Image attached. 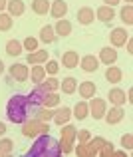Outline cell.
I'll return each instance as SVG.
<instances>
[{
	"label": "cell",
	"instance_id": "29",
	"mask_svg": "<svg viewBox=\"0 0 133 157\" xmlns=\"http://www.w3.org/2000/svg\"><path fill=\"white\" fill-rule=\"evenodd\" d=\"M14 149V141L12 139H0V157H6Z\"/></svg>",
	"mask_w": 133,
	"mask_h": 157
},
{
	"label": "cell",
	"instance_id": "44",
	"mask_svg": "<svg viewBox=\"0 0 133 157\" xmlns=\"http://www.w3.org/2000/svg\"><path fill=\"white\" fill-rule=\"evenodd\" d=\"M4 72V64H2V60H0V74Z\"/></svg>",
	"mask_w": 133,
	"mask_h": 157
},
{
	"label": "cell",
	"instance_id": "35",
	"mask_svg": "<svg viewBox=\"0 0 133 157\" xmlns=\"http://www.w3.org/2000/svg\"><path fill=\"white\" fill-rule=\"evenodd\" d=\"M97 155L99 157H111V155H113V145H111V141H105V143H103V147L99 149Z\"/></svg>",
	"mask_w": 133,
	"mask_h": 157
},
{
	"label": "cell",
	"instance_id": "20",
	"mask_svg": "<svg viewBox=\"0 0 133 157\" xmlns=\"http://www.w3.org/2000/svg\"><path fill=\"white\" fill-rule=\"evenodd\" d=\"M6 8H8V14L10 16H22L24 10H26V6H24L22 0H8Z\"/></svg>",
	"mask_w": 133,
	"mask_h": 157
},
{
	"label": "cell",
	"instance_id": "19",
	"mask_svg": "<svg viewBox=\"0 0 133 157\" xmlns=\"http://www.w3.org/2000/svg\"><path fill=\"white\" fill-rule=\"evenodd\" d=\"M72 117V109H70V107H60V109H56L54 111V121L58 123V125H64V123H68V119Z\"/></svg>",
	"mask_w": 133,
	"mask_h": 157
},
{
	"label": "cell",
	"instance_id": "21",
	"mask_svg": "<svg viewBox=\"0 0 133 157\" xmlns=\"http://www.w3.org/2000/svg\"><path fill=\"white\" fill-rule=\"evenodd\" d=\"M107 98H109V101L113 105H123L125 104V92H123L121 88H113V90H109V94H107Z\"/></svg>",
	"mask_w": 133,
	"mask_h": 157
},
{
	"label": "cell",
	"instance_id": "14",
	"mask_svg": "<svg viewBox=\"0 0 133 157\" xmlns=\"http://www.w3.org/2000/svg\"><path fill=\"white\" fill-rule=\"evenodd\" d=\"M95 18H97V20H101V22H111V20L115 18L113 6H107V4L99 6L97 10H95Z\"/></svg>",
	"mask_w": 133,
	"mask_h": 157
},
{
	"label": "cell",
	"instance_id": "10",
	"mask_svg": "<svg viewBox=\"0 0 133 157\" xmlns=\"http://www.w3.org/2000/svg\"><path fill=\"white\" fill-rule=\"evenodd\" d=\"M50 14L58 20L64 18V16L68 14V2H64V0H54V2L50 4Z\"/></svg>",
	"mask_w": 133,
	"mask_h": 157
},
{
	"label": "cell",
	"instance_id": "13",
	"mask_svg": "<svg viewBox=\"0 0 133 157\" xmlns=\"http://www.w3.org/2000/svg\"><path fill=\"white\" fill-rule=\"evenodd\" d=\"M80 68L84 70V72H88V74L95 72V70L99 68V60L95 56H91V54L89 56H84V58H80Z\"/></svg>",
	"mask_w": 133,
	"mask_h": 157
},
{
	"label": "cell",
	"instance_id": "31",
	"mask_svg": "<svg viewBox=\"0 0 133 157\" xmlns=\"http://www.w3.org/2000/svg\"><path fill=\"white\" fill-rule=\"evenodd\" d=\"M40 84H42L48 92H56V90L60 88V80H56L54 76L52 78H44V82H40Z\"/></svg>",
	"mask_w": 133,
	"mask_h": 157
},
{
	"label": "cell",
	"instance_id": "24",
	"mask_svg": "<svg viewBox=\"0 0 133 157\" xmlns=\"http://www.w3.org/2000/svg\"><path fill=\"white\" fill-rule=\"evenodd\" d=\"M32 12L38 16H44L50 12V0H32Z\"/></svg>",
	"mask_w": 133,
	"mask_h": 157
},
{
	"label": "cell",
	"instance_id": "1",
	"mask_svg": "<svg viewBox=\"0 0 133 157\" xmlns=\"http://www.w3.org/2000/svg\"><path fill=\"white\" fill-rule=\"evenodd\" d=\"M42 107V104H38L36 100H32L30 96H22L16 94L8 100L6 104V115L12 123H24L26 119L36 117L38 109Z\"/></svg>",
	"mask_w": 133,
	"mask_h": 157
},
{
	"label": "cell",
	"instance_id": "18",
	"mask_svg": "<svg viewBox=\"0 0 133 157\" xmlns=\"http://www.w3.org/2000/svg\"><path fill=\"white\" fill-rule=\"evenodd\" d=\"M54 32H56V36H70L72 34V22L66 18H60L54 26Z\"/></svg>",
	"mask_w": 133,
	"mask_h": 157
},
{
	"label": "cell",
	"instance_id": "12",
	"mask_svg": "<svg viewBox=\"0 0 133 157\" xmlns=\"http://www.w3.org/2000/svg\"><path fill=\"white\" fill-rule=\"evenodd\" d=\"M76 18H78V22H80V24L88 26V24H91V22H93V18H95V12H93V8H89V6H84V8H80V10H78Z\"/></svg>",
	"mask_w": 133,
	"mask_h": 157
},
{
	"label": "cell",
	"instance_id": "23",
	"mask_svg": "<svg viewBox=\"0 0 133 157\" xmlns=\"http://www.w3.org/2000/svg\"><path fill=\"white\" fill-rule=\"evenodd\" d=\"M48 56V50H34L28 54V64H46Z\"/></svg>",
	"mask_w": 133,
	"mask_h": 157
},
{
	"label": "cell",
	"instance_id": "32",
	"mask_svg": "<svg viewBox=\"0 0 133 157\" xmlns=\"http://www.w3.org/2000/svg\"><path fill=\"white\" fill-rule=\"evenodd\" d=\"M121 20L127 24V26L133 24V8H131V4H125V8L121 10Z\"/></svg>",
	"mask_w": 133,
	"mask_h": 157
},
{
	"label": "cell",
	"instance_id": "5",
	"mask_svg": "<svg viewBox=\"0 0 133 157\" xmlns=\"http://www.w3.org/2000/svg\"><path fill=\"white\" fill-rule=\"evenodd\" d=\"M89 115L93 119H103V115H105V111H107V101L105 100H101V98H89Z\"/></svg>",
	"mask_w": 133,
	"mask_h": 157
},
{
	"label": "cell",
	"instance_id": "11",
	"mask_svg": "<svg viewBox=\"0 0 133 157\" xmlns=\"http://www.w3.org/2000/svg\"><path fill=\"white\" fill-rule=\"evenodd\" d=\"M97 60L103 62L105 66L115 64V60H117V50H113V48H109V46L101 48V50H99V58H97Z\"/></svg>",
	"mask_w": 133,
	"mask_h": 157
},
{
	"label": "cell",
	"instance_id": "33",
	"mask_svg": "<svg viewBox=\"0 0 133 157\" xmlns=\"http://www.w3.org/2000/svg\"><path fill=\"white\" fill-rule=\"evenodd\" d=\"M36 117H38L40 121H50V119L54 117V111L50 109V107H44V105H42V107L38 109V113H36Z\"/></svg>",
	"mask_w": 133,
	"mask_h": 157
},
{
	"label": "cell",
	"instance_id": "15",
	"mask_svg": "<svg viewBox=\"0 0 133 157\" xmlns=\"http://www.w3.org/2000/svg\"><path fill=\"white\" fill-rule=\"evenodd\" d=\"M78 92H80V96L84 98V100H89V98H93V96H95L97 88H95L93 82H82V84L78 86Z\"/></svg>",
	"mask_w": 133,
	"mask_h": 157
},
{
	"label": "cell",
	"instance_id": "36",
	"mask_svg": "<svg viewBox=\"0 0 133 157\" xmlns=\"http://www.w3.org/2000/svg\"><path fill=\"white\" fill-rule=\"evenodd\" d=\"M44 70H46V74H58V70H60V66H58V62L56 60H48V64L44 66Z\"/></svg>",
	"mask_w": 133,
	"mask_h": 157
},
{
	"label": "cell",
	"instance_id": "25",
	"mask_svg": "<svg viewBox=\"0 0 133 157\" xmlns=\"http://www.w3.org/2000/svg\"><path fill=\"white\" fill-rule=\"evenodd\" d=\"M40 40H42L44 44L56 42V32H54V26H44L42 30H40Z\"/></svg>",
	"mask_w": 133,
	"mask_h": 157
},
{
	"label": "cell",
	"instance_id": "39",
	"mask_svg": "<svg viewBox=\"0 0 133 157\" xmlns=\"http://www.w3.org/2000/svg\"><path fill=\"white\" fill-rule=\"evenodd\" d=\"M103 2H105L107 6H117V4L121 2V0H103Z\"/></svg>",
	"mask_w": 133,
	"mask_h": 157
},
{
	"label": "cell",
	"instance_id": "16",
	"mask_svg": "<svg viewBox=\"0 0 133 157\" xmlns=\"http://www.w3.org/2000/svg\"><path fill=\"white\" fill-rule=\"evenodd\" d=\"M121 78H123V72L117 68V66H107V70H105V80L109 82V84H119L121 82Z\"/></svg>",
	"mask_w": 133,
	"mask_h": 157
},
{
	"label": "cell",
	"instance_id": "37",
	"mask_svg": "<svg viewBox=\"0 0 133 157\" xmlns=\"http://www.w3.org/2000/svg\"><path fill=\"white\" fill-rule=\"evenodd\" d=\"M121 145H123V149H125V151H131V147H133V135L131 133H125L121 137Z\"/></svg>",
	"mask_w": 133,
	"mask_h": 157
},
{
	"label": "cell",
	"instance_id": "4",
	"mask_svg": "<svg viewBox=\"0 0 133 157\" xmlns=\"http://www.w3.org/2000/svg\"><path fill=\"white\" fill-rule=\"evenodd\" d=\"M62 127V125H60ZM62 141H60V151L64 155H70L74 153V145H76V127L74 125H68V123H64V127H62Z\"/></svg>",
	"mask_w": 133,
	"mask_h": 157
},
{
	"label": "cell",
	"instance_id": "27",
	"mask_svg": "<svg viewBox=\"0 0 133 157\" xmlns=\"http://www.w3.org/2000/svg\"><path fill=\"white\" fill-rule=\"evenodd\" d=\"M42 105L44 107H56V105H60V96H58L56 92H48V94H46V98H44V101H42Z\"/></svg>",
	"mask_w": 133,
	"mask_h": 157
},
{
	"label": "cell",
	"instance_id": "34",
	"mask_svg": "<svg viewBox=\"0 0 133 157\" xmlns=\"http://www.w3.org/2000/svg\"><path fill=\"white\" fill-rule=\"evenodd\" d=\"M22 48L24 50H30V52H34V50H38V40L36 38H30L28 36L26 40H24V44H22Z\"/></svg>",
	"mask_w": 133,
	"mask_h": 157
},
{
	"label": "cell",
	"instance_id": "9",
	"mask_svg": "<svg viewBox=\"0 0 133 157\" xmlns=\"http://www.w3.org/2000/svg\"><path fill=\"white\" fill-rule=\"evenodd\" d=\"M78 64H80V56H78L76 50H66L62 54V66L68 70H74L78 68Z\"/></svg>",
	"mask_w": 133,
	"mask_h": 157
},
{
	"label": "cell",
	"instance_id": "28",
	"mask_svg": "<svg viewBox=\"0 0 133 157\" xmlns=\"http://www.w3.org/2000/svg\"><path fill=\"white\" fill-rule=\"evenodd\" d=\"M6 54L8 56H20V54H22V44H20L18 40H10V42L6 44Z\"/></svg>",
	"mask_w": 133,
	"mask_h": 157
},
{
	"label": "cell",
	"instance_id": "8",
	"mask_svg": "<svg viewBox=\"0 0 133 157\" xmlns=\"http://www.w3.org/2000/svg\"><path fill=\"white\" fill-rule=\"evenodd\" d=\"M123 117H125V111L121 109V105H113L109 111H105V115H103V119L107 121V125H115V123H119Z\"/></svg>",
	"mask_w": 133,
	"mask_h": 157
},
{
	"label": "cell",
	"instance_id": "7",
	"mask_svg": "<svg viewBox=\"0 0 133 157\" xmlns=\"http://www.w3.org/2000/svg\"><path fill=\"white\" fill-rule=\"evenodd\" d=\"M8 72H10V76L14 78L16 82H26L28 80V76H30V70H28V66L26 64H14V66H10L8 68Z\"/></svg>",
	"mask_w": 133,
	"mask_h": 157
},
{
	"label": "cell",
	"instance_id": "17",
	"mask_svg": "<svg viewBox=\"0 0 133 157\" xmlns=\"http://www.w3.org/2000/svg\"><path fill=\"white\" fill-rule=\"evenodd\" d=\"M74 117H76L78 119V121H84V119L86 117H88V115H89V107H88V101H78V104L76 105H74Z\"/></svg>",
	"mask_w": 133,
	"mask_h": 157
},
{
	"label": "cell",
	"instance_id": "41",
	"mask_svg": "<svg viewBox=\"0 0 133 157\" xmlns=\"http://www.w3.org/2000/svg\"><path fill=\"white\" fill-rule=\"evenodd\" d=\"M6 2H8V0H0V12H2L4 8H6Z\"/></svg>",
	"mask_w": 133,
	"mask_h": 157
},
{
	"label": "cell",
	"instance_id": "3",
	"mask_svg": "<svg viewBox=\"0 0 133 157\" xmlns=\"http://www.w3.org/2000/svg\"><path fill=\"white\" fill-rule=\"evenodd\" d=\"M48 131H50L48 121H40L38 117L26 119V121L22 123V135L24 137H38V135L48 133Z\"/></svg>",
	"mask_w": 133,
	"mask_h": 157
},
{
	"label": "cell",
	"instance_id": "26",
	"mask_svg": "<svg viewBox=\"0 0 133 157\" xmlns=\"http://www.w3.org/2000/svg\"><path fill=\"white\" fill-rule=\"evenodd\" d=\"M44 78H46V70H44V66L34 64V68L30 70V80L34 82V84H40V82H44Z\"/></svg>",
	"mask_w": 133,
	"mask_h": 157
},
{
	"label": "cell",
	"instance_id": "40",
	"mask_svg": "<svg viewBox=\"0 0 133 157\" xmlns=\"http://www.w3.org/2000/svg\"><path fill=\"white\" fill-rule=\"evenodd\" d=\"M127 52H129V54H133V42H131V40H127Z\"/></svg>",
	"mask_w": 133,
	"mask_h": 157
},
{
	"label": "cell",
	"instance_id": "6",
	"mask_svg": "<svg viewBox=\"0 0 133 157\" xmlns=\"http://www.w3.org/2000/svg\"><path fill=\"white\" fill-rule=\"evenodd\" d=\"M129 40V34L125 32V28H113L109 34V42H111V48H121L125 46V42Z\"/></svg>",
	"mask_w": 133,
	"mask_h": 157
},
{
	"label": "cell",
	"instance_id": "45",
	"mask_svg": "<svg viewBox=\"0 0 133 157\" xmlns=\"http://www.w3.org/2000/svg\"><path fill=\"white\" fill-rule=\"evenodd\" d=\"M125 2H127V4H129V2H131V0H125Z\"/></svg>",
	"mask_w": 133,
	"mask_h": 157
},
{
	"label": "cell",
	"instance_id": "22",
	"mask_svg": "<svg viewBox=\"0 0 133 157\" xmlns=\"http://www.w3.org/2000/svg\"><path fill=\"white\" fill-rule=\"evenodd\" d=\"M60 88H62V92H64V94L72 96V94L78 90V80H76V78H72V76H68V78H64V80L60 82Z\"/></svg>",
	"mask_w": 133,
	"mask_h": 157
},
{
	"label": "cell",
	"instance_id": "30",
	"mask_svg": "<svg viewBox=\"0 0 133 157\" xmlns=\"http://www.w3.org/2000/svg\"><path fill=\"white\" fill-rule=\"evenodd\" d=\"M12 24H14V20H12L10 14H4V12H0V32H8L12 28Z\"/></svg>",
	"mask_w": 133,
	"mask_h": 157
},
{
	"label": "cell",
	"instance_id": "43",
	"mask_svg": "<svg viewBox=\"0 0 133 157\" xmlns=\"http://www.w3.org/2000/svg\"><path fill=\"white\" fill-rule=\"evenodd\" d=\"M113 155L115 157H123V155H125V151H113Z\"/></svg>",
	"mask_w": 133,
	"mask_h": 157
},
{
	"label": "cell",
	"instance_id": "38",
	"mask_svg": "<svg viewBox=\"0 0 133 157\" xmlns=\"http://www.w3.org/2000/svg\"><path fill=\"white\" fill-rule=\"evenodd\" d=\"M89 137H91V133H89L88 129H80V131H76V139H78V143H86Z\"/></svg>",
	"mask_w": 133,
	"mask_h": 157
},
{
	"label": "cell",
	"instance_id": "42",
	"mask_svg": "<svg viewBox=\"0 0 133 157\" xmlns=\"http://www.w3.org/2000/svg\"><path fill=\"white\" fill-rule=\"evenodd\" d=\"M4 131H6V125H4V123L0 121V135H4Z\"/></svg>",
	"mask_w": 133,
	"mask_h": 157
},
{
	"label": "cell",
	"instance_id": "2",
	"mask_svg": "<svg viewBox=\"0 0 133 157\" xmlns=\"http://www.w3.org/2000/svg\"><path fill=\"white\" fill-rule=\"evenodd\" d=\"M60 141L54 137H50L48 133L38 135V139L34 141V145L28 149V157H60Z\"/></svg>",
	"mask_w": 133,
	"mask_h": 157
}]
</instances>
